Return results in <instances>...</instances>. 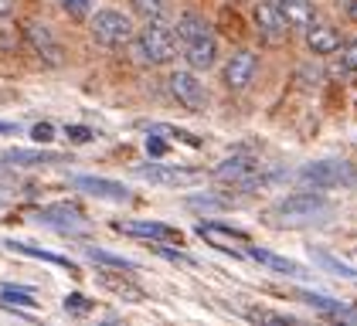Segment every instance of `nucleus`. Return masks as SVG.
I'll list each match as a JSON object with an SVG mask.
<instances>
[{
	"label": "nucleus",
	"instance_id": "f257e3e1",
	"mask_svg": "<svg viewBox=\"0 0 357 326\" xmlns=\"http://www.w3.org/2000/svg\"><path fill=\"white\" fill-rule=\"evenodd\" d=\"M177 45H181V58L188 61V68L194 72H208L218 65V38L211 34L208 21L197 14V10H181L177 14Z\"/></svg>",
	"mask_w": 357,
	"mask_h": 326
},
{
	"label": "nucleus",
	"instance_id": "f03ea898",
	"mask_svg": "<svg viewBox=\"0 0 357 326\" xmlns=\"http://www.w3.org/2000/svg\"><path fill=\"white\" fill-rule=\"evenodd\" d=\"M130 52H133V58H137L139 65L157 68V65H170V61L177 58V52H181V45H177L174 27H167L160 17H153V21H146V24L137 31Z\"/></svg>",
	"mask_w": 357,
	"mask_h": 326
},
{
	"label": "nucleus",
	"instance_id": "7ed1b4c3",
	"mask_svg": "<svg viewBox=\"0 0 357 326\" xmlns=\"http://www.w3.org/2000/svg\"><path fill=\"white\" fill-rule=\"evenodd\" d=\"M333 204L317 190H303V194H289L282 201H275L269 208V217L275 224H289V228H303V224H317L327 221Z\"/></svg>",
	"mask_w": 357,
	"mask_h": 326
},
{
	"label": "nucleus",
	"instance_id": "20e7f679",
	"mask_svg": "<svg viewBox=\"0 0 357 326\" xmlns=\"http://www.w3.org/2000/svg\"><path fill=\"white\" fill-rule=\"evenodd\" d=\"M300 184L313 190H344V187H357V166L347 160H313L300 166Z\"/></svg>",
	"mask_w": 357,
	"mask_h": 326
},
{
	"label": "nucleus",
	"instance_id": "39448f33",
	"mask_svg": "<svg viewBox=\"0 0 357 326\" xmlns=\"http://www.w3.org/2000/svg\"><path fill=\"white\" fill-rule=\"evenodd\" d=\"M89 31H92V38L102 45V48H126V45H133V38H137V24H133V17L130 14H123V10H96V17L89 21Z\"/></svg>",
	"mask_w": 357,
	"mask_h": 326
},
{
	"label": "nucleus",
	"instance_id": "423d86ee",
	"mask_svg": "<svg viewBox=\"0 0 357 326\" xmlns=\"http://www.w3.org/2000/svg\"><path fill=\"white\" fill-rule=\"evenodd\" d=\"M167 88H170V95L188 109V112H204V109H208V88H204V82L197 79L194 68L170 72V75H167Z\"/></svg>",
	"mask_w": 357,
	"mask_h": 326
},
{
	"label": "nucleus",
	"instance_id": "0eeeda50",
	"mask_svg": "<svg viewBox=\"0 0 357 326\" xmlns=\"http://www.w3.org/2000/svg\"><path fill=\"white\" fill-rule=\"evenodd\" d=\"M38 224H45V228H52L58 235H85L89 231V217L75 208V204H68V201H58V204H45L38 215H34Z\"/></svg>",
	"mask_w": 357,
	"mask_h": 326
},
{
	"label": "nucleus",
	"instance_id": "6e6552de",
	"mask_svg": "<svg viewBox=\"0 0 357 326\" xmlns=\"http://www.w3.org/2000/svg\"><path fill=\"white\" fill-rule=\"evenodd\" d=\"M211 177L218 180V184H231V187L238 190H252L255 184H266L262 177H259V163L245 157V153H235V157H228V160H221L215 170H211Z\"/></svg>",
	"mask_w": 357,
	"mask_h": 326
},
{
	"label": "nucleus",
	"instance_id": "1a4fd4ad",
	"mask_svg": "<svg viewBox=\"0 0 357 326\" xmlns=\"http://www.w3.org/2000/svg\"><path fill=\"white\" fill-rule=\"evenodd\" d=\"M139 180H150V184H160V187H194L204 180L201 170L194 166H170V163H150V166H137L133 170Z\"/></svg>",
	"mask_w": 357,
	"mask_h": 326
},
{
	"label": "nucleus",
	"instance_id": "9d476101",
	"mask_svg": "<svg viewBox=\"0 0 357 326\" xmlns=\"http://www.w3.org/2000/svg\"><path fill=\"white\" fill-rule=\"evenodd\" d=\"M259 75V54L242 48V52H235L228 61H225V72H221V79H225V88H231V92H242L248 88L252 82Z\"/></svg>",
	"mask_w": 357,
	"mask_h": 326
},
{
	"label": "nucleus",
	"instance_id": "9b49d317",
	"mask_svg": "<svg viewBox=\"0 0 357 326\" xmlns=\"http://www.w3.org/2000/svg\"><path fill=\"white\" fill-rule=\"evenodd\" d=\"M24 38H28V45L34 48V54L45 61V65H61V45L55 41V34H52V27L45 24V21H28L24 24Z\"/></svg>",
	"mask_w": 357,
	"mask_h": 326
},
{
	"label": "nucleus",
	"instance_id": "f8f14e48",
	"mask_svg": "<svg viewBox=\"0 0 357 326\" xmlns=\"http://www.w3.org/2000/svg\"><path fill=\"white\" fill-rule=\"evenodd\" d=\"M116 231L123 235H137V238H146V242H167V244H181L184 235L177 228H170L164 221H116L112 224Z\"/></svg>",
	"mask_w": 357,
	"mask_h": 326
},
{
	"label": "nucleus",
	"instance_id": "ddd939ff",
	"mask_svg": "<svg viewBox=\"0 0 357 326\" xmlns=\"http://www.w3.org/2000/svg\"><path fill=\"white\" fill-rule=\"evenodd\" d=\"M255 24L259 31L269 38V41H282L293 27L286 21V14H282V7L273 3V0H262V3H255Z\"/></svg>",
	"mask_w": 357,
	"mask_h": 326
},
{
	"label": "nucleus",
	"instance_id": "4468645a",
	"mask_svg": "<svg viewBox=\"0 0 357 326\" xmlns=\"http://www.w3.org/2000/svg\"><path fill=\"white\" fill-rule=\"evenodd\" d=\"M72 184L92 197H102V201H130V190L123 187L119 180H106V177H92V173H79L72 177Z\"/></svg>",
	"mask_w": 357,
	"mask_h": 326
},
{
	"label": "nucleus",
	"instance_id": "2eb2a0df",
	"mask_svg": "<svg viewBox=\"0 0 357 326\" xmlns=\"http://www.w3.org/2000/svg\"><path fill=\"white\" fill-rule=\"evenodd\" d=\"M245 255L248 258H255L259 265H266V269L279 272V275H289V279H303V275H310V272L303 269L300 262H293V258H282V255H273V251H266V248H259V244H245Z\"/></svg>",
	"mask_w": 357,
	"mask_h": 326
},
{
	"label": "nucleus",
	"instance_id": "dca6fc26",
	"mask_svg": "<svg viewBox=\"0 0 357 326\" xmlns=\"http://www.w3.org/2000/svg\"><path fill=\"white\" fill-rule=\"evenodd\" d=\"M306 48L313 54H333L340 52V31L333 24H324V21H313L306 27Z\"/></svg>",
	"mask_w": 357,
	"mask_h": 326
},
{
	"label": "nucleus",
	"instance_id": "f3484780",
	"mask_svg": "<svg viewBox=\"0 0 357 326\" xmlns=\"http://www.w3.org/2000/svg\"><path fill=\"white\" fill-rule=\"evenodd\" d=\"M197 235H201V238H208V242L215 244V248H221V251H231V244H228V242L248 244L245 231H238V228H231V224H215V221L197 224ZM231 255H238V251H231Z\"/></svg>",
	"mask_w": 357,
	"mask_h": 326
},
{
	"label": "nucleus",
	"instance_id": "a211bd4d",
	"mask_svg": "<svg viewBox=\"0 0 357 326\" xmlns=\"http://www.w3.org/2000/svg\"><path fill=\"white\" fill-rule=\"evenodd\" d=\"M3 160L10 166H52V163H72L65 153H55V150H10Z\"/></svg>",
	"mask_w": 357,
	"mask_h": 326
},
{
	"label": "nucleus",
	"instance_id": "6ab92c4d",
	"mask_svg": "<svg viewBox=\"0 0 357 326\" xmlns=\"http://www.w3.org/2000/svg\"><path fill=\"white\" fill-rule=\"evenodd\" d=\"M3 244H7L10 251H21V255H28V258H41V262H48V265H58V269L79 272L72 258H65V255H55V251H45V248H34L31 242H14V238H7Z\"/></svg>",
	"mask_w": 357,
	"mask_h": 326
},
{
	"label": "nucleus",
	"instance_id": "aec40b11",
	"mask_svg": "<svg viewBox=\"0 0 357 326\" xmlns=\"http://www.w3.org/2000/svg\"><path fill=\"white\" fill-rule=\"evenodd\" d=\"M300 299L306 306H313V309H320V313H330V316H347V320H357L354 309H347L340 299H330V296H320V293H313V289H303Z\"/></svg>",
	"mask_w": 357,
	"mask_h": 326
},
{
	"label": "nucleus",
	"instance_id": "412c9836",
	"mask_svg": "<svg viewBox=\"0 0 357 326\" xmlns=\"http://www.w3.org/2000/svg\"><path fill=\"white\" fill-rule=\"evenodd\" d=\"M310 258H313L324 272H330V275H340V279L357 282V269H351L347 262H340L337 255H330V251H324V248H313V244H310Z\"/></svg>",
	"mask_w": 357,
	"mask_h": 326
},
{
	"label": "nucleus",
	"instance_id": "4be33fe9",
	"mask_svg": "<svg viewBox=\"0 0 357 326\" xmlns=\"http://www.w3.org/2000/svg\"><path fill=\"white\" fill-rule=\"evenodd\" d=\"M279 7H282V14H286L289 27L306 31V27L313 24V0H282Z\"/></svg>",
	"mask_w": 357,
	"mask_h": 326
},
{
	"label": "nucleus",
	"instance_id": "5701e85b",
	"mask_svg": "<svg viewBox=\"0 0 357 326\" xmlns=\"http://www.w3.org/2000/svg\"><path fill=\"white\" fill-rule=\"evenodd\" d=\"M99 282H102L109 293H116L119 299H130V302H143V299H146V293H143L139 286H133L130 279H116L112 272H99Z\"/></svg>",
	"mask_w": 357,
	"mask_h": 326
},
{
	"label": "nucleus",
	"instance_id": "b1692460",
	"mask_svg": "<svg viewBox=\"0 0 357 326\" xmlns=\"http://www.w3.org/2000/svg\"><path fill=\"white\" fill-rule=\"evenodd\" d=\"M85 258L106 265V269H123V272H139V265L133 258H123V255H112L106 248H96V244H85Z\"/></svg>",
	"mask_w": 357,
	"mask_h": 326
},
{
	"label": "nucleus",
	"instance_id": "393cba45",
	"mask_svg": "<svg viewBox=\"0 0 357 326\" xmlns=\"http://www.w3.org/2000/svg\"><path fill=\"white\" fill-rule=\"evenodd\" d=\"M0 302H3V306H24V309H38V299L28 296L24 289H14V286H3V289H0Z\"/></svg>",
	"mask_w": 357,
	"mask_h": 326
},
{
	"label": "nucleus",
	"instance_id": "a878e982",
	"mask_svg": "<svg viewBox=\"0 0 357 326\" xmlns=\"http://www.w3.org/2000/svg\"><path fill=\"white\" fill-rule=\"evenodd\" d=\"M153 251L167 258V262H177V265H197V258H191L188 251H181V248H167V242H153Z\"/></svg>",
	"mask_w": 357,
	"mask_h": 326
},
{
	"label": "nucleus",
	"instance_id": "bb28decb",
	"mask_svg": "<svg viewBox=\"0 0 357 326\" xmlns=\"http://www.w3.org/2000/svg\"><path fill=\"white\" fill-rule=\"evenodd\" d=\"M133 10H137V14H143L146 21H153V17H164L167 0H133Z\"/></svg>",
	"mask_w": 357,
	"mask_h": 326
},
{
	"label": "nucleus",
	"instance_id": "cd10ccee",
	"mask_svg": "<svg viewBox=\"0 0 357 326\" xmlns=\"http://www.w3.org/2000/svg\"><path fill=\"white\" fill-rule=\"evenodd\" d=\"M92 3L96 0H61V10L68 14V17H75V21H82L92 14Z\"/></svg>",
	"mask_w": 357,
	"mask_h": 326
},
{
	"label": "nucleus",
	"instance_id": "c85d7f7f",
	"mask_svg": "<svg viewBox=\"0 0 357 326\" xmlns=\"http://www.w3.org/2000/svg\"><path fill=\"white\" fill-rule=\"evenodd\" d=\"M153 133H164L170 136V139H181V143H188V146H201V139L191 133H184V130H174V126H164V123H157V126H150Z\"/></svg>",
	"mask_w": 357,
	"mask_h": 326
},
{
	"label": "nucleus",
	"instance_id": "c756f323",
	"mask_svg": "<svg viewBox=\"0 0 357 326\" xmlns=\"http://www.w3.org/2000/svg\"><path fill=\"white\" fill-rule=\"evenodd\" d=\"M340 68H344L347 75H357V41L340 48Z\"/></svg>",
	"mask_w": 357,
	"mask_h": 326
},
{
	"label": "nucleus",
	"instance_id": "7c9ffc66",
	"mask_svg": "<svg viewBox=\"0 0 357 326\" xmlns=\"http://www.w3.org/2000/svg\"><path fill=\"white\" fill-rule=\"evenodd\" d=\"M89 309H92V299H85L82 293H68V296H65V313H79V316H82Z\"/></svg>",
	"mask_w": 357,
	"mask_h": 326
},
{
	"label": "nucleus",
	"instance_id": "2f4dec72",
	"mask_svg": "<svg viewBox=\"0 0 357 326\" xmlns=\"http://www.w3.org/2000/svg\"><path fill=\"white\" fill-rule=\"evenodd\" d=\"M188 208H197V211H221L225 201H215V197H188Z\"/></svg>",
	"mask_w": 357,
	"mask_h": 326
},
{
	"label": "nucleus",
	"instance_id": "473e14b6",
	"mask_svg": "<svg viewBox=\"0 0 357 326\" xmlns=\"http://www.w3.org/2000/svg\"><path fill=\"white\" fill-rule=\"evenodd\" d=\"M31 139H34V143H48V139H55V126H52V123H38V126H31Z\"/></svg>",
	"mask_w": 357,
	"mask_h": 326
},
{
	"label": "nucleus",
	"instance_id": "72a5a7b5",
	"mask_svg": "<svg viewBox=\"0 0 357 326\" xmlns=\"http://www.w3.org/2000/svg\"><path fill=\"white\" fill-rule=\"evenodd\" d=\"M65 136H68L72 143H89V139H96V133H92L89 126H65Z\"/></svg>",
	"mask_w": 357,
	"mask_h": 326
},
{
	"label": "nucleus",
	"instance_id": "f704fd0d",
	"mask_svg": "<svg viewBox=\"0 0 357 326\" xmlns=\"http://www.w3.org/2000/svg\"><path fill=\"white\" fill-rule=\"evenodd\" d=\"M146 150H150L153 157H160V153H164V143H160L157 136H146Z\"/></svg>",
	"mask_w": 357,
	"mask_h": 326
},
{
	"label": "nucleus",
	"instance_id": "c9c22d12",
	"mask_svg": "<svg viewBox=\"0 0 357 326\" xmlns=\"http://www.w3.org/2000/svg\"><path fill=\"white\" fill-rule=\"evenodd\" d=\"M344 10H347V17L357 24V0H347V3H344Z\"/></svg>",
	"mask_w": 357,
	"mask_h": 326
},
{
	"label": "nucleus",
	"instance_id": "e433bc0d",
	"mask_svg": "<svg viewBox=\"0 0 357 326\" xmlns=\"http://www.w3.org/2000/svg\"><path fill=\"white\" fill-rule=\"evenodd\" d=\"M14 133H17L14 123H0V136H14Z\"/></svg>",
	"mask_w": 357,
	"mask_h": 326
},
{
	"label": "nucleus",
	"instance_id": "4c0bfd02",
	"mask_svg": "<svg viewBox=\"0 0 357 326\" xmlns=\"http://www.w3.org/2000/svg\"><path fill=\"white\" fill-rule=\"evenodd\" d=\"M7 10H10V0H0V17H3Z\"/></svg>",
	"mask_w": 357,
	"mask_h": 326
},
{
	"label": "nucleus",
	"instance_id": "58836bf2",
	"mask_svg": "<svg viewBox=\"0 0 357 326\" xmlns=\"http://www.w3.org/2000/svg\"><path fill=\"white\" fill-rule=\"evenodd\" d=\"M273 3H282V0H273Z\"/></svg>",
	"mask_w": 357,
	"mask_h": 326
}]
</instances>
